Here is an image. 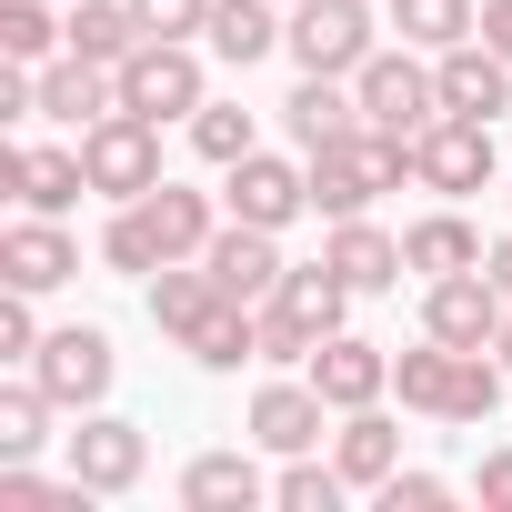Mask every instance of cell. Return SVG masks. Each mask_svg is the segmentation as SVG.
Masks as SVG:
<instances>
[{
  "label": "cell",
  "mask_w": 512,
  "mask_h": 512,
  "mask_svg": "<svg viewBox=\"0 0 512 512\" xmlns=\"http://www.w3.org/2000/svg\"><path fill=\"white\" fill-rule=\"evenodd\" d=\"M211 231H221V201L191 191V181H161V191H141V201H121V211L101 221V262H111L121 282H151L161 262H201Z\"/></svg>",
  "instance_id": "cell-1"
},
{
  "label": "cell",
  "mask_w": 512,
  "mask_h": 512,
  "mask_svg": "<svg viewBox=\"0 0 512 512\" xmlns=\"http://www.w3.org/2000/svg\"><path fill=\"white\" fill-rule=\"evenodd\" d=\"M412 181V141L402 131H342L332 151H312V211L322 221H352V211H372L382 191H402Z\"/></svg>",
  "instance_id": "cell-2"
},
{
  "label": "cell",
  "mask_w": 512,
  "mask_h": 512,
  "mask_svg": "<svg viewBox=\"0 0 512 512\" xmlns=\"http://www.w3.org/2000/svg\"><path fill=\"white\" fill-rule=\"evenodd\" d=\"M352 91H362V121L372 131H402V141H422L432 121H442V81H432V51H372L362 71H352Z\"/></svg>",
  "instance_id": "cell-3"
},
{
  "label": "cell",
  "mask_w": 512,
  "mask_h": 512,
  "mask_svg": "<svg viewBox=\"0 0 512 512\" xmlns=\"http://www.w3.org/2000/svg\"><path fill=\"white\" fill-rule=\"evenodd\" d=\"M61 412H101L111 402V382H121V352H111V332L101 322H61V332H41V352L21 362Z\"/></svg>",
  "instance_id": "cell-4"
},
{
  "label": "cell",
  "mask_w": 512,
  "mask_h": 512,
  "mask_svg": "<svg viewBox=\"0 0 512 512\" xmlns=\"http://www.w3.org/2000/svg\"><path fill=\"white\" fill-rule=\"evenodd\" d=\"M282 51H292L302 71H322V81H352V71L382 51V21H372V0H292Z\"/></svg>",
  "instance_id": "cell-5"
},
{
  "label": "cell",
  "mask_w": 512,
  "mask_h": 512,
  "mask_svg": "<svg viewBox=\"0 0 512 512\" xmlns=\"http://www.w3.org/2000/svg\"><path fill=\"white\" fill-rule=\"evenodd\" d=\"M201 101H211V71H201L191 41H141V51L121 61V111H141V121H191Z\"/></svg>",
  "instance_id": "cell-6"
},
{
  "label": "cell",
  "mask_w": 512,
  "mask_h": 512,
  "mask_svg": "<svg viewBox=\"0 0 512 512\" xmlns=\"http://www.w3.org/2000/svg\"><path fill=\"white\" fill-rule=\"evenodd\" d=\"M81 161H91V191H101V201H141V191L171 181V171H161V121H141V111L91 121V131H81Z\"/></svg>",
  "instance_id": "cell-7"
},
{
  "label": "cell",
  "mask_w": 512,
  "mask_h": 512,
  "mask_svg": "<svg viewBox=\"0 0 512 512\" xmlns=\"http://www.w3.org/2000/svg\"><path fill=\"white\" fill-rule=\"evenodd\" d=\"M61 472H81L101 502H121V492H141V472H151V432L121 422V412H81V432H61Z\"/></svg>",
  "instance_id": "cell-8"
},
{
  "label": "cell",
  "mask_w": 512,
  "mask_h": 512,
  "mask_svg": "<svg viewBox=\"0 0 512 512\" xmlns=\"http://www.w3.org/2000/svg\"><path fill=\"white\" fill-rule=\"evenodd\" d=\"M221 211L231 221H262V231H292L312 211V161H282V151H241L221 171Z\"/></svg>",
  "instance_id": "cell-9"
},
{
  "label": "cell",
  "mask_w": 512,
  "mask_h": 512,
  "mask_svg": "<svg viewBox=\"0 0 512 512\" xmlns=\"http://www.w3.org/2000/svg\"><path fill=\"white\" fill-rule=\"evenodd\" d=\"M492 171H502V151H492V121H462V111H442V121L412 141V181H422V191H442V201H462V191H492Z\"/></svg>",
  "instance_id": "cell-10"
},
{
  "label": "cell",
  "mask_w": 512,
  "mask_h": 512,
  "mask_svg": "<svg viewBox=\"0 0 512 512\" xmlns=\"http://www.w3.org/2000/svg\"><path fill=\"white\" fill-rule=\"evenodd\" d=\"M502 322H512V302H502V282L472 262V272H442V282H422V332L432 342H462V352H492L502 342Z\"/></svg>",
  "instance_id": "cell-11"
},
{
  "label": "cell",
  "mask_w": 512,
  "mask_h": 512,
  "mask_svg": "<svg viewBox=\"0 0 512 512\" xmlns=\"http://www.w3.org/2000/svg\"><path fill=\"white\" fill-rule=\"evenodd\" d=\"M201 262H211L221 302H251V312H262V302L282 292V272H292V262H282V231H262V221H221Z\"/></svg>",
  "instance_id": "cell-12"
},
{
  "label": "cell",
  "mask_w": 512,
  "mask_h": 512,
  "mask_svg": "<svg viewBox=\"0 0 512 512\" xmlns=\"http://www.w3.org/2000/svg\"><path fill=\"white\" fill-rule=\"evenodd\" d=\"M0 191H11L21 211H71L81 191H91V161H81V141L71 151H51V141H0Z\"/></svg>",
  "instance_id": "cell-13"
},
{
  "label": "cell",
  "mask_w": 512,
  "mask_h": 512,
  "mask_svg": "<svg viewBox=\"0 0 512 512\" xmlns=\"http://www.w3.org/2000/svg\"><path fill=\"white\" fill-rule=\"evenodd\" d=\"M241 432L262 442V452H322V432H332V402L312 392V372H282V382H262V392H251Z\"/></svg>",
  "instance_id": "cell-14"
},
{
  "label": "cell",
  "mask_w": 512,
  "mask_h": 512,
  "mask_svg": "<svg viewBox=\"0 0 512 512\" xmlns=\"http://www.w3.org/2000/svg\"><path fill=\"white\" fill-rule=\"evenodd\" d=\"M0 282H11V292H61V282H81V241H71L51 211H21L11 231H0Z\"/></svg>",
  "instance_id": "cell-15"
},
{
  "label": "cell",
  "mask_w": 512,
  "mask_h": 512,
  "mask_svg": "<svg viewBox=\"0 0 512 512\" xmlns=\"http://www.w3.org/2000/svg\"><path fill=\"white\" fill-rule=\"evenodd\" d=\"M432 81H442V111H462V121H502L512 111V61L482 31L452 41V51H432Z\"/></svg>",
  "instance_id": "cell-16"
},
{
  "label": "cell",
  "mask_w": 512,
  "mask_h": 512,
  "mask_svg": "<svg viewBox=\"0 0 512 512\" xmlns=\"http://www.w3.org/2000/svg\"><path fill=\"white\" fill-rule=\"evenodd\" d=\"M312 392L332 402V412H362V402H382L392 392V352L382 342H362V332H332V342H312Z\"/></svg>",
  "instance_id": "cell-17"
},
{
  "label": "cell",
  "mask_w": 512,
  "mask_h": 512,
  "mask_svg": "<svg viewBox=\"0 0 512 512\" xmlns=\"http://www.w3.org/2000/svg\"><path fill=\"white\" fill-rule=\"evenodd\" d=\"M282 31H292V11H282V0H211L201 51H211V61H231V71H262V61L282 51Z\"/></svg>",
  "instance_id": "cell-18"
},
{
  "label": "cell",
  "mask_w": 512,
  "mask_h": 512,
  "mask_svg": "<svg viewBox=\"0 0 512 512\" xmlns=\"http://www.w3.org/2000/svg\"><path fill=\"white\" fill-rule=\"evenodd\" d=\"M111 111H121V71H111V61H81V51L41 61V121L91 131V121H111Z\"/></svg>",
  "instance_id": "cell-19"
},
{
  "label": "cell",
  "mask_w": 512,
  "mask_h": 512,
  "mask_svg": "<svg viewBox=\"0 0 512 512\" xmlns=\"http://www.w3.org/2000/svg\"><path fill=\"white\" fill-rule=\"evenodd\" d=\"M322 262L352 282V292H402V231H382L372 211H352V221H332V241H322Z\"/></svg>",
  "instance_id": "cell-20"
},
{
  "label": "cell",
  "mask_w": 512,
  "mask_h": 512,
  "mask_svg": "<svg viewBox=\"0 0 512 512\" xmlns=\"http://www.w3.org/2000/svg\"><path fill=\"white\" fill-rule=\"evenodd\" d=\"M272 502V472L251 452H191L181 462V512H262Z\"/></svg>",
  "instance_id": "cell-21"
},
{
  "label": "cell",
  "mask_w": 512,
  "mask_h": 512,
  "mask_svg": "<svg viewBox=\"0 0 512 512\" xmlns=\"http://www.w3.org/2000/svg\"><path fill=\"white\" fill-rule=\"evenodd\" d=\"M282 131H292V151L312 161V151H332L342 131H362V91H352V81L302 71V81H292V101H282Z\"/></svg>",
  "instance_id": "cell-22"
},
{
  "label": "cell",
  "mask_w": 512,
  "mask_h": 512,
  "mask_svg": "<svg viewBox=\"0 0 512 512\" xmlns=\"http://www.w3.org/2000/svg\"><path fill=\"white\" fill-rule=\"evenodd\" d=\"M332 462H342V482H352V492H382V482L402 472V422H392L382 402L342 412V422H332Z\"/></svg>",
  "instance_id": "cell-23"
},
{
  "label": "cell",
  "mask_w": 512,
  "mask_h": 512,
  "mask_svg": "<svg viewBox=\"0 0 512 512\" xmlns=\"http://www.w3.org/2000/svg\"><path fill=\"white\" fill-rule=\"evenodd\" d=\"M482 251H492V241H482V231H472V221H462L452 201H442V211H422V221L402 231V262H412V282H442V272H472Z\"/></svg>",
  "instance_id": "cell-24"
},
{
  "label": "cell",
  "mask_w": 512,
  "mask_h": 512,
  "mask_svg": "<svg viewBox=\"0 0 512 512\" xmlns=\"http://www.w3.org/2000/svg\"><path fill=\"white\" fill-rule=\"evenodd\" d=\"M272 312H292L312 342H332V332L352 322V282H342L332 262H292V272H282V292H272Z\"/></svg>",
  "instance_id": "cell-25"
},
{
  "label": "cell",
  "mask_w": 512,
  "mask_h": 512,
  "mask_svg": "<svg viewBox=\"0 0 512 512\" xmlns=\"http://www.w3.org/2000/svg\"><path fill=\"white\" fill-rule=\"evenodd\" d=\"M452 382H462V342H412V352H392V392H402V412H432V422H452Z\"/></svg>",
  "instance_id": "cell-26"
},
{
  "label": "cell",
  "mask_w": 512,
  "mask_h": 512,
  "mask_svg": "<svg viewBox=\"0 0 512 512\" xmlns=\"http://www.w3.org/2000/svg\"><path fill=\"white\" fill-rule=\"evenodd\" d=\"M211 302H221V282H211V262H161V272H151V332H171V342H191Z\"/></svg>",
  "instance_id": "cell-27"
},
{
  "label": "cell",
  "mask_w": 512,
  "mask_h": 512,
  "mask_svg": "<svg viewBox=\"0 0 512 512\" xmlns=\"http://www.w3.org/2000/svg\"><path fill=\"white\" fill-rule=\"evenodd\" d=\"M141 41H151V31H141L131 0H71V51H81V61H111V71H121Z\"/></svg>",
  "instance_id": "cell-28"
},
{
  "label": "cell",
  "mask_w": 512,
  "mask_h": 512,
  "mask_svg": "<svg viewBox=\"0 0 512 512\" xmlns=\"http://www.w3.org/2000/svg\"><path fill=\"white\" fill-rule=\"evenodd\" d=\"M71 51V11H51V0H0V61H61Z\"/></svg>",
  "instance_id": "cell-29"
},
{
  "label": "cell",
  "mask_w": 512,
  "mask_h": 512,
  "mask_svg": "<svg viewBox=\"0 0 512 512\" xmlns=\"http://www.w3.org/2000/svg\"><path fill=\"white\" fill-rule=\"evenodd\" d=\"M342 462H322V452H282V472H272V512H342Z\"/></svg>",
  "instance_id": "cell-30"
},
{
  "label": "cell",
  "mask_w": 512,
  "mask_h": 512,
  "mask_svg": "<svg viewBox=\"0 0 512 512\" xmlns=\"http://www.w3.org/2000/svg\"><path fill=\"white\" fill-rule=\"evenodd\" d=\"M51 412H61V402H51L31 372H21V382H0V462H31V452L51 442Z\"/></svg>",
  "instance_id": "cell-31"
},
{
  "label": "cell",
  "mask_w": 512,
  "mask_h": 512,
  "mask_svg": "<svg viewBox=\"0 0 512 512\" xmlns=\"http://www.w3.org/2000/svg\"><path fill=\"white\" fill-rule=\"evenodd\" d=\"M181 131H191V151H201V161H211V171H231V161H241V151H262V121H251V111H241V101H201V111H191V121H181Z\"/></svg>",
  "instance_id": "cell-32"
},
{
  "label": "cell",
  "mask_w": 512,
  "mask_h": 512,
  "mask_svg": "<svg viewBox=\"0 0 512 512\" xmlns=\"http://www.w3.org/2000/svg\"><path fill=\"white\" fill-rule=\"evenodd\" d=\"M392 31L412 51H452V41L482 31V11H472V0H392Z\"/></svg>",
  "instance_id": "cell-33"
},
{
  "label": "cell",
  "mask_w": 512,
  "mask_h": 512,
  "mask_svg": "<svg viewBox=\"0 0 512 512\" xmlns=\"http://www.w3.org/2000/svg\"><path fill=\"white\" fill-rule=\"evenodd\" d=\"M372 502H382V512H452V502H462V482H442V472H392Z\"/></svg>",
  "instance_id": "cell-34"
},
{
  "label": "cell",
  "mask_w": 512,
  "mask_h": 512,
  "mask_svg": "<svg viewBox=\"0 0 512 512\" xmlns=\"http://www.w3.org/2000/svg\"><path fill=\"white\" fill-rule=\"evenodd\" d=\"M131 11H141V31H151V41H201L211 0H131Z\"/></svg>",
  "instance_id": "cell-35"
},
{
  "label": "cell",
  "mask_w": 512,
  "mask_h": 512,
  "mask_svg": "<svg viewBox=\"0 0 512 512\" xmlns=\"http://www.w3.org/2000/svg\"><path fill=\"white\" fill-rule=\"evenodd\" d=\"M41 292H0V362H31L41 352V312H31Z\"/></svg>",
  "instance_id": "cell-36"
},
{
  "label": "cell",
  "mask_w": 512,
  "mask_h": 512,
  "mask_svg": "<svg viewBox=\"0 0 512 512\" xmlns=\"http://www.w3.org/2000/svg\"><path fill=\"white\" fill-rule=\"evenodd\" d=\"M472 502H482V512H512V442L472 462Z\"/></svg>",
  "instance_id": "cell-37"
},
{
  "label": "cell",
  "mask_w": 512,
  "mask_h": 512,
  "mask_svg": "<svg viewBox=\"0 0 512 512\" xmlns=\"http://www.w3.org/2000/svg\"><path fill=\"white\" fill-rule=\"evenodd\" d=\"M482 41H492V51L512 61V0H482Z\"/></svg>",
  "instance_id": "cell-38"
},
{
  "label": "cell",
  "mask_w": 512,
  "mask_h": 512,
  "mask_svg": "<svg viewBox=\"0 0 512 512\" xmlns=\"http://www.w3.org/2000/svg\"><path fill=\"white\" fill-rule=\"evenodd\" d=\"M482 272H492V282H502V302H512V231H502V241L482 251Z\"/></svg>",
  "instance_id": "cell-39"
},
{
  "label": "cell",
  "mask_w": 512,
  "mask_h": 512,
  "mask_svg": "<svg viewBox=\"0 0 512 512\" xmlns=\"http://www.w3.org/2000/svg\"><path fill=\"white\" fill-rule=\"evenodd\" d=\"M492 352H502V372H512V322H502V342H492Z\"/></svg>",
  "instance_id": "cell-40"
},
{
  "label": "cell",
  "mask_w": 512,
  "mask_h": 512,
  "mask_svg": "<svg viewBox=\"0 0 512 512\" xmlns=\"http://www.w3.org/2000/svg\"><path fill=\"white\" fill-rule=\"evenodd\" d=\"M282 11H292V0H282Z\"/></svg>",
  "instance_id": "cell-41"
}]
</instances>
